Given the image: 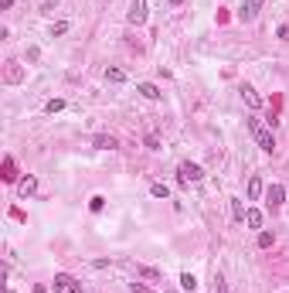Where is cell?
Returning a JSON list of instances; mask_svg holds the SVG:
<instances>
[{
  "mask_svg": "<svg viewBox=\"0 0 289 293\" xmlns=\"http://www.w3.org/2000/svg\"><path fill=\"white\" fill-rule=\"evenodd\" d=\"M180 287H184L187 293H194V290H197V280H194L191 273H184V276H180Z\"/></svg>",
  "mask_w": 289,
  "mask_h": 293,
  "instance_id": "16",
  "label": "cell"
},
{
  "mask_svg": "<svg viewBox=\"0 0 289 293\" xmlns=\"http://www.w3.org/2000/svg\"><path fill=\"white\" fill-rule=\"evenodd\" d=\"M259 249H272V235L269 232H259Z\"/></svg>",
  "mask_w": 289,
  "mask_h": 293,
  "instance_id": "22",
  "label": "cell"
},
{
  "mask_svg": "<svg viewBox=\"0 0 289 293\" xmlns=\"http://www.w3.org/2000/svg\"><path fill=\"white\" fill-rule=\"evenodd\" d=\"M14 160H10V157H7V160H3V181H14Z\"/></svg>",
  "mask_w": 289,
  "mask_h": 293,
  "instance_id": "19",
  "label": "cell"
},
{
  "mask_svg": "<svg viewBox=\"0 0 289 293\" xmlns=\"http://www.w3.org/2000/svg\"><path fill=\"white\" fill-rule=\"evenodd\" d=\"M214 290H218V293H231V290H228V283H225V280H221V276H218V280H214Z\"/></svg>",
  "mask_w": 289,
  "mask_h": 293,
  "instance_id": "24",
  "label": "cell"
},
{
  "mask_svg": "<svg viewBox=\"0 0 289 293\" xmlns=\"http://www.w3.org/2000/svg\"><path fill=\"white\" fill-rule=\"evenodd\" d=\"M136 276H143V280H160V273L150 270V266H136Z\"/></svg>",
  "mask_w": 289,
  "mask_h": 293,
  "instance_id": "17",
  "label": "cell"
},
{
  "mask_svg": "<svg viewBox=\"0 0 289 293\" xmlns=\"http://www.w3.org/2000/svg\"><path fill=\"white\" fill-rule=\"evenodd\" d=\"M136 92H140V96H143V99H153V102H156V99H160V96H163V92L156 89L153 82H140V85H136Z\"/></svg>",
  "mask_w": 289,
  "mask_h": 293,
  "instance_id": "7",
  "label": "cell"
},
{
  "mask_svg": "<svg viewBox=\"0 0 289 293\" xmlns=\"http://www.w3.org/2000/svg\"><path fill=\"white\" fill-rule=\"evenodd\" d=\"M201 177H204V171H201L197 164H191V160H184V164L177 167V181H180V184H197Z\"/></svg>",
  "mask_w": 289,
  "mask_h": 293,
  "instance_id": "1",
  "label": "cell"
},
{
  "mask_svg": "<svg viewBox=\"0 0 289 293\" xmlns=\"http://www.w3.org/2000/svg\"><path fill=\"white\" fill-rule=\"evenodd\" d=\"M276 34H279V41H289V27H286V24H283V27L276 31Z\"/></svg>",
  "mask_w": 289,
  "mask_h": 293,
  "instance_id": "25",
  "label": "cell"
},
{
  "mask_svg": "<svg viewBox=\"0 0 289 293\" xmlns=\"http://www.w3.org/2000/svg\"><path fill=\"white\" fill-rule=\"evenodd\" d=\"M89 208H92V212H102V208H106V198H102V195H96L92 201H89Z\"/></svg>",
  "mask_w": 289,
  "mask_h": 293,
  "instance_id": "21",
  "label": "cell"
},
{
  "mask_svg": "<svg viewBox=\"0 0 289 293\" xmlns=\"http://www.w3.org/2000/svg\"><path fill=\"white\" fill-rule=\"evenodd\" d=\"M92 147H96V150H116V147H119V140L109 137V133H99V137H92Z\"/></svg>",
  "mask_w": 289,
  "mask_h": 293,
  "instance_id": "6",
  "label": "cell"
},
{
  "mask_svg": "<svg viewBox=\"0 0 289 293\" xmlns=\"http://www.w3.org/2000/svg\"><path fill=\"white\" fill-rule=\"evenodd\" d=\"M17 191H20V198H31L34 191H38V181H34V177H24V181L17 184Z\"/></svg>",
  "mask_w": 289,
  "mask_h": 293,
  "instance_id": "9",
  "label": "cell"
},
{
  "mask_svg": "<svg viewBox=\"0 0 289 293\" xmlns=\"http://www.w3.org/2000/svg\"><path fill=\"white\" fill-rule=\"evenodd\" d=\"M65 31H68V24H65V20H58V24H51V38H55V34H65Z\"/></svg>",
  "mask_w": 289,
  "mask_h": 293,
  "instance_id": "23",
  "label": "cell"
},
{
  "mask_svg": "<svg viewBox=\"0 0 289 293\" xmlns=\"http://www.w3.org/2000/svg\"><path fill=\"white\" fill-rule=\"evenodd\" d=\"M262 198V177H249V201Z\"/></svg>",
  "mask_w": 289,
  "mask_h": 293,
  "instance_id": "10",
  "label": "cell"
},
{
  "mask_svg": "<svg viewBox=\"0 0 289 293\" xmlns=\"http://www.w3.org/2000/svg\"><path fill=\"white\" fill-rule=\"evenodd\" d=\"M245 222H249V229H262V212L259 208H249L245 212Z\"/></svg>",
  "mask_w": 289,
  "mask_h": 293,
  "instance_id": "12",
  "label": "cell"
},
{
  "mask_svg": "<svg viewBox=\"0 0 289 293\" xmlns=\"http://www.w3.org/2000/svg\"><path fill=\"white\" fill-rule=\"evenodd\" d=\"M150 195H153V198H167V195H170V188H167V184H153Z\"/></svg>",
  "mask_w": 289,
  "mask_h": 293,
  "instance_id": "20",
  "label": "cell"
},
{
  "mask_svg": "<svg viewBox=\"0 0 289 293\" xmlns=\"http://www.w3.org/2000/svg\"><path fill=\"white\" fill-rule=\"evenodd\" d=\"M231 215L238 218V222H245V205H242L238 198H231Z\"/></svg>",
  "mask_w": 289,
  "mask_h": 293,
  "instance_id": "15",
  "label": "cell"
},
{
  "mask_svg": "<svg viewBox=\"0 0 289 293\" xmlns=\"http://www.w3.org/2000/svg\"><path fill=\"white\" fill-rule=\"evenodd\" d=\"M238 92H242V99H245V102H249L252 109H259V106H262V99L255 96V89H252V85H242V89H238Z\"/></svg>",
  "mask_w": 289,
  "mask_h": 293,
  "instance_id": "8",
  "label": "cell"
},
{
  "mask_svg": "<svg viewBox=\"0 0 289 293\" xmlns=\"http://www.w3.org/2000/svg\"><path fill=\"white\" fill-rule=\"evenodd\" d=\"M20 75L24 72L17 68V61H7V82H20Z\"/></svg>",
  "mask_w": 289,
  "mask_h": 293,
  "instance_id": "14",
  "label": "cell"
},
{
  "mask_svg": "<svg viewBox=\"0 0 289 293\" xmlns=\"http://www.w3.org/2000/svg\"><path fill=\"white\" fill-rule=\"evenodd\" d=\"M146 10H150V7H146V0H133V3H130V14H126V20L140 27V24H146Z\"/></svg>",
  "mask_w": 289,
  "mask_h": 293,
  "instance_id": "2",
  "label": "cell"
},
{
  "mask_svg": "<svg viewBox=\"0 0 289 293\" xmlns=\"http://www.w3.org/2000/svg\"><path fill=\"white\" fill-rule=\"evenodd\" d=\"M262 3H266V0H245V3L238 7V17H242V20H255V14H259Z\"/></svg>",
  "mask_w": 289,
  "mask_h": 293,
  "instance_id": "4",
  "label": "cell"
},
{
  "mask_svg": "<svg viewBox=\"0 0 289 293\" xmlns=\"http://www.w3.org/2000/svg\"><path fill=\"white\" fill-rule=\"evenodd\" d=\"M68 293H82V283H72V290Z\"/></svg>",
  "mask_w": 289,
  "mask_h": 293,
  "instance_id": "26",
  "label": "cell"
},
{
  "mask_svg": "<svg viewBox=\"0 0 289 293\" xmlns=\"http://www.w3.org/2000/svg\"><path fill=\"white\" fill-rule=\"evenodd\" d=\"M106 82L119 85V82H126V72H123V68H106Z\"/></svg>",
  "mask_w": 289,
  "mask_h": 293,
  "instance_id": "13",
  "label": "cell"
},
{
  "mask_svg": "<svg viewBox=\"0 0 289 293\" xmlns=\"http://www.w3.org/2000/svg\"><path fill=\"white\" fill-rule=\"evenodd\" d=\"M266 201H269L272 208H279V205L286 201V188H283V184H272L269 191H266Z\"/></svg>",
  "mask_w": 289,
  "mask_h": 293,
  "instance_id": "5",
  "label": "cell"
},
{
  "mask_svg": "<svg viewBox=\"0 0 289 293\" xmlns=\"http://www.w3.org/2000/svg\"><path fill=\"white\" fill-rule=\"evenodd\" d=\"M65 109V99H48V106H44V113H61Z\"/></svg>",
  "mask_w": 289,
  "mask_h": 293,
  "instance_id": "18",
  "label": "cell"
},
{
  "mask_svg": "<svg viewBox=\"0 0 289 293\" xmlns=\"http://www.w3.org/2000/svg\"><path fill=\"white\" fill-rule=\"evenodd\" d=\"M252 133H255L259 147H262L266 154H272V150H276V137H272V130H262V126H259V130H252Z\"/></svg>",
  "mask_w": 289,
  "mask_h": 293,
  "instance_id": "3",
  "label": "cell"
},
{
  "mask_svg": "<svg viewBox=\"0 0 289 293\" xmlns=\"http://www.w3.org/2000/svg\"><path fill=\"white\" fill-rule=\"evenodd\" d=\"M72 283H75V280H72V276H68V273H58L51 287H55V293H58V290H72Z\"/></svg>",
  "mask_w": 289,
  "mask_h": 293,
  "instance_id": "11",
  "label": "cell"
}]
</instances>
